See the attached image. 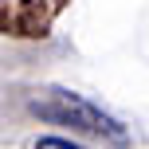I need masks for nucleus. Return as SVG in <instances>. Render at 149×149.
Returning a JSON list of instances; mask_svg holds the SVG:
<instances>
[{
  "label": "nucleus",
  "mask_w": 149,
  "mask_h": 149,
  "mask_svg": "<svg viewBox=\"0 0 149 149\" xmlns=\"http://www.w3.org/2000/svg\"><path fill=\"white\" fill-rule=\"evenodd\" d=\"M31 110L39 118L55 122V126H71V130H82V134H94V137H106V141H118L126 145V130L122 122H114L110 114H102L94 102H86L82 94H71V90H39L31 98Z\"/></svg>",
  "instance_id": "obj_1"
},
{
  "label": "nucleus",
  "mask_w": 149,
  "mask_h": 149,
  "mask_svg": "<svg viewBox=\"0 0 149 149\" xmlns=\"http://www.w3.org/2000/svg\"><path fill=\"white\" fill-rule=\"evenodd\" d=\"M36 149H82V145H74V141H63V137H43Z\"/></svg>",
  "instance_id": "obj_2"
}]
</instances>
